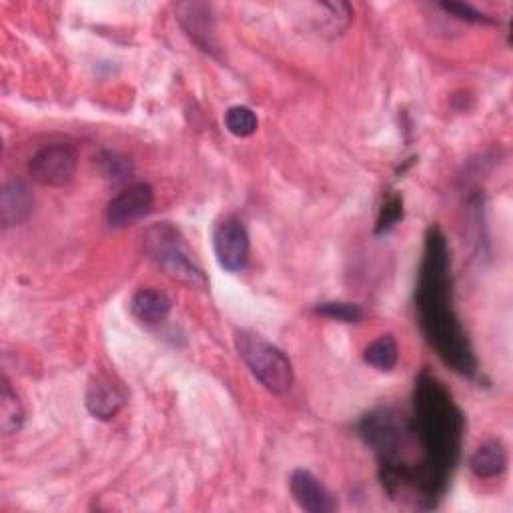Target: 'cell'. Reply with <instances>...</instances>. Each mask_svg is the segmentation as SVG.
<instances>
[{"label": "cell", "instance_id": "ac0fdd59", "mask_svg": "<svg viewBox=\"0 0 513 513\" xmlns=\"http://www.w3.org/2000/svg\"><path fill=\"white\" fill-rule=\"evenodd\" d=\"M441 9L451 13L453 17L461 19V21H469V23H489V19L479 13L477 9H473L471 5L465 3H441Z\"/></svg>", "mask_w": 513, "mask_h": 513}, {"label": "cell", "instance_id": "9c48e42d", "mask_svg": "<svg viewBox=\"0 0 513 513\" xmlns=\"http://www.w3.org/2000/svg\"><path fill=\"white\" fill-rule=\"evenodd\" d=\"M125 405V395L109 377H97L91 381L87 389V409L93 417L101 421H109L117 417V413Z\"/></svg>", "mask_w": 513, "mask_h": 513}, {"label": "cell", "instance_id": "5b68a950", "mask_svg": "<svg viewBox=\"0 0 513 513\" xmlns=\"http://www.w3.org/2000/svg\"><path fill=\"white\" fill-rule=\"evenodd\" d=\"M213 247L217 261L225 271H243L249 261V235L241 219L231 215L219 221L213 233Z\"/></svg>", "mask_w": 513, "mask_h": 513}, {"label": "cell", "instance_id": "ba28073f", "mask_svg": "<svg viewBox=\"0 0 513 513\" xmlns=\"http://www.w3.org/2000/svg\"><path fill=\"white\" fill-rule=\"evenodd\" d=\"M289 489L297 505L309 513H329L337 507L327 487L307 469H295L291 473Z\"/></svg>", "mask_w": 513, "mask_h": 513}, {"label": "cell", "instance_id": "7a4b0ae2", "mask_svg": "<svg viewBox=\"0 0 513 513\" xmlns=\"http://www.w3.org/2000/svg\"><path fill=\"white\" fill-rule=\"evenodd\" d=\"M411 425L425 459L431 489L437 497L459 455L463 415L447 389L427 373L415 381Z\"/></svg>", "mask_w": 513, "mask_h": 513}, {"label": "cell", "instance_id": "277c9868", "mask_svg": "<svg viewBox=\"0 0 513 513\" xmlns=\"http://www.w3.org/2000/svg\"><path fill=\"white\" fill-rule=\"evenodd\" d=\"M235 345L249 371L267 391L283 395L293 387V365L277 345L253 331H239Z\"/></svg>", "mask_w": 513, "mask_h": 513}, {"label": "cell", "instance_id": "4fadbf2b", "mask_svg": "<svg viewBox=\"0 0 513 513\" xmlns=\"http://www.w3.org/2000/svg\"><path fill=\"white\" fill-rule=\"evenodd\" d=\"M25 425V407L7 381L3 377V385H0V431L5 435H15Z\"/></svg>", "mask_w": 513, "mask_h": 513}, {"label": "cell", "instance_id": "3957f363", "mask_svg": "<svg viewBox=\"0 0 513 513\" xmlns=\"http://www.w3.org/2000/svg\"><path fill=\"white\" fill-rule=\"evenodd\" d=\"M145 249L151 259L175 281L193 289H205L207 277L195 261L179 229L171 223H157L145 235Z\"/></svg>", "mask_w": 513, "mask_h": 513}, {"label": "cell", "instance_id": "e0dca14e", "mask_svg": "<svg viewBox=\"0 0 513 513\" xmlns=\"http://www.w3.org/2000/svg\"><path fill=\"white\" fill-rule=\"evenodd\" d=\"M403 217V203L399 197H389L381 209L379 221H377V233L391 229L399 219Z\"/></svg>", "mask_w": 513, "mask_h": 513}, {"label": "cell", "instance_id": "52a82bcc", "mask_svg": "<svg viewBox=\"0 0 513 513\" xmlns=\"http://www.w3.org/2000/svg\"><path fill=\"white\" fill-rule=\"evenodd\" d=\"M155 201V193L147 183H137L121 191L107 207V221L115 229H125L143 219Z\"/></svg>", "mask_w": 513, "mask_h": 513}, {"label": "cell", "instance_id": "8992f818", "mask_svg": "<svg viewBox=\"0 0 513 513\" xmlns=\"http://www.w3.org/2000/svg\"><path fill=\"white\" fill-rule=\"evenodd\" d=\"M77 171V151L71 145H53L39 151L29 165L31 177L49 187H61L73 179Z\"/></svg>", "mask_w": 513, "mask_h": 513}, {"label": "cell", "instance_id": "2e32d148", "mask_svg": "<svg viewBox=\"0 0 513 513\" xmlns=\"http://www.w3.org/2000/svg\"><path fill=\"white\" fill-rule=\"evenodd\" d=\"M317 313L329 319H337L341 323H357L363 319V309L355 303H341V301H333V303H321L317 307Z\"/></svg>", "mask_w": 513, "mask_h": 513}, {"label": "cell", "instance_id": "30bf717a", "mask_svg": "<svg viewBox=\"0 0 513 513\" xmlns=\"http://www.w3.org/2000/svg\"><path fill=\"white\" fill-rule=\"evenodd\" d=\"M33 211V195L23 181H9L0 195V219L5 227H17L29 219Z\"/></svg>", "mask_w": 513, "mask_h": 513}, {"label": "cell", "instance_id": "8fae6325", "mask_svg": "<svg viewBox=\"0 0 513 513\" xmlns=\"http://www.w3.org/2000/svg\"><path fill=\"white\" fill-rule=\"evenodd\" d=\"M173 309L171 299L157 289H141L131 299L133 315L145 325L163 323Z\"/></svg>", "mask_w": 513, "mask_h": 513}, {"label": "cell", "instance_id": "5bb4252c", "mask_svg": "<svg viewBox=\"0 0 513 513\" xmlns=\"http://www.w3.org/2000/svg\"><path fill=\"white\" fill-rule=\"evenodd\" d=\"M363 357L365 363L375 367L377 371H391L399 359L397 341L393 339V335H381L365 349Z\"/></svg>", "mask_w": 513, "mask_h": 513}, {"label": "cell", "instance_id": "9a60e30c", "mask_svg": "<svg viewBox=\"0 0 513 513\" xmlns=\"http://www.w3.org/2000/svg\"><path fill=\"white\" fill-rule=\"evenodd\" d=\"M225 127H227V131L231 135L245 139V137L255 135V131L259 127V121H257L255 113L249 107L237 105V107H231L225 113Z\"/></svg>", "mask_w": 513, "mask_h": 513}, {"label": "cell", "instance_id": "6da1fadb", "mask_svg": "<svg viewBox=\"0 0 513 513\" xmlns=\"http://www.w3.org/2000/svg\"><path fill=\"white\" fill-rule=\"evenodd\" d=\"M451 263L445 237L437 227L427 231L425 253L415 291V309L425 339L437 355L461 375L475 373V357L451 303Z\"/></svg>", "mask_w": 513, "mask_h": 513}, {"label": "cell", "instance_id": "7c38bea8", "mask_svg": "<svg viewBox=\"0 0 513 513\" xmlns=\"http://www.w3.org/2000/svg\"><path fill=\"white\" fill-rule=\"evenodd\" d=\"M507 465V451L503 447L501 441H487L483 445H479L471 457H469V467L471 471L481 477V479H489V477H497L499 473H503Z\"/></svg>", "mask_w": 513, "mask_h": 513}]
</instances>
